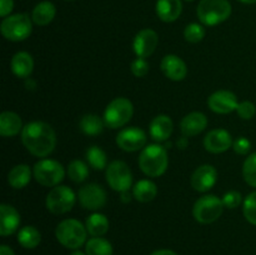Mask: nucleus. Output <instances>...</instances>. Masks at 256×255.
<instances>
[{
  "label": "nucleus",
  "instance_id": "f257e3e1",
  "mask_svg": "<svg viewBox=\"0 0 256 255\" xmlns=\"http://www.w3.org/2000/svg\"><path fill=\"white\" fill-rule=\"evenodd\" d=\"M22 142L30 154L45 158L52 154L56 145L54 129L44 122H32L22 128Z\"/></svg>",
  "mask_w": 256,
  "mask_h": 255
},
{
  "label": "nucleus",
  "instance_id": "f03ea898",
  "mask_svg": "<svg viewBox=\"0 0 256 255\" xmlns=\"http://www.w3.org/2000/svg\"><path fill=\"white\" fill-rule=\"evenodd\" d=\"M168 164H169V158H168L166 149L162 145H148L140 152L139 166L148 176H162L166 172Z\"/></svg>",
  "mask_w": 256,
  "mask_h": 255
},
{
  "label": "nucleus",
  "instance_id": "7ed1b4c3",
  "mask_svg": "<svg viewBox=\"0 0 256 255\" xmlns=\"http://www.w3.org/2000/svg\"><path fill=\"white\" fill-rule=\"evenodd\" d=\"M86 226L76 219H65L60 222L55 230V236L62 246L68 249L78 250L86 242Z\"/></svg>",
  "mask_w": 256,
  "mask_h": 255
},
{
  "label": "nucleus",
  "instance_id": "20e7f679",
  "mask_svg": "<svg viewBox=\"0 0 256 255\" xmlns=\"http://www.w3.org/2000/svg\"><path fill=\"white\" fill-rule=\"evenodd\" d=\"M198 18L206 26H215L232 15V5L228 0H202L196 9Z\"/></svg>",
  "mask_w": 256,
  "mask_h": 255
},
{
  "label": "nucleus",
  "instance_id": "39448f33",
  "mask_svg": "<svg viewBox=\"0 0 256 255\" xmlns=\"http://www.w3.org/2000/svg\"><path fill=\"white\" fill-rule=\"evenodd\" d=\"M134 114L132 102L126 98H116L108 105L104 112V122L108 128L119 129L130 122Z\"/></svg>",
  "mask_w": 256,
  "mask_h": 255
},
{
  "label": "nucleus",
  "instance_id": "423d86ee",
  "mask_svg": "<svg viewBox=\"0 0 256 255\" xmlns=\"http://www.w3.org/2000/svg\"><path fill=\"white\" fill-rule=\"evenodd\" d=\"M2 34L10 42H22L32 34V20L28 14H14L6 16L2 22Z\"/></svg>",
  "mask_w": 256,
  "mask_h": 255
},
{
  "label": "nucleus",
  "instance_id": "0eeeda50",
  "mask_svg": "<svg viewBox=\"0 0 256 255\" xmlns=\"http://www.w3.org/2000/svg\"><path fill=\"white\" fill-rule=\"evenodd\" d=\"M224 210L222 200L216 195H205L196 200L192 208V215L200 224H212L219 219Z\"/></svg>",
  "mask_w": 256,
  "mask_h": 255
},
{
  "label": "nucleus",
  "instance_id": "6e6552de",
  "mask_svg": "<svg viewBox=\"0 0 256 255\" xmlns=\"http://www.w3.org/2000/svg\"><path fill=\"white\" fill-rule=\"evenodd\" d=\"M35 180L44 186H58L65 176L62 165L56 160L42 159L34 165L32 169Z\"/></svg>",
  "mask_w": 256,
  "mask_h": 255
},
{
  "label": "nucleus",
  "instance_id": "1a4fd4ad",
  "mask_svg": "<svg viewBox=\"0 0 256 255\" xmlns=\"http://www.w3.org/2000/svg\"><path fill=\"white\" fill-rule=\"evenodd\" d=\"M75 199L76 196L70 188L65 185H58L49 192L45 204L50 212L59 215L70 212L74 206Z\"/></svg>",
  "mask_w": 256,
  "mask_h": 255
},
{
  "label": "nucleus",
  "instance_id": "9d476101",
  "mask_svg": "<svg viewBox=\"0 0 256 255\" xmlns=\"http://www.w3.org/2000/svg\"><path fill=\"white\" fill-rule=\"evenodd\" d=\"M106 182L115 192H129L132 184V174L122 160H114L106 168Z\"/></svg>",
  "mask_w": 256,
  "mask_h": 255
},
{
  "label": "nucleus",
  "instance_id": "9b49d317",
  "mask_svg": "<svg viewBox=\"0 0 256 255\" xmlns=\"http://www.w3.org/2000/svg\"><path fill=\"white\" fill-rule=\"evenodd\" d=\"M78 198L82 206L88 210H99L106 204V192L95 182L80 188Z\"/></svg>",
  "mask_w": 256,
  "mask_h": 255
},
{
  "label": "nucleus",
  "instance_id": "f8f14e48",
  "mask_svg": "<svg viewBox=\"0 0 256 255\" xmlns=\"http://www.w3.org/2000/svg\"><path fill=\"white\" fill-rule=\"evenodd\" d=\"M116 144L124 152H138L144 149L146 144V134L139 128H126L116 135Z\"/></svg>",
  "mask_w": 256,
  "mask_h": 255
},
{
  "label": "nucleus",
  "instance_id": "ddd939ff",
  "mask_svg": "<svg viewBox=\"0 0 256 255\" xmlns=\"http://www.w3.org/2000/svg\"><path fill=\"white\" fill-rule=\"evenodd\" d=\"M158 42H159V36H158L156 32H154L152 29L140 30L136 36L134 38L132 49L138 58L145 59L155 52Z\"/></svg>",
  "mask_w": 256,
  "mask_h": 255
},
{
  "label": "nucleus",
  "instance_id": "4468645a",
  "mask_svg": "<svg viewBox=\"0 0 256 255\" xmlns=\"http://www.w3.org/2000/svg\"><path fill=\"white\" fill-rule=\"evenodd\" d=\"M208 105L210 110H212L216 114H229V112L236 110L238 98L234 92L229 90H219L212 94L208 99Z\"/></svg>",
  "mask_w": 256,
  "mask_h": 255
},
{
  "label": "nucleus",
  "instance_id": "2eb2a0df",
  "mask_svg": "<svg viewBox=\"0 0 256 255\" xmlns=\"http://www.w3.org/2000/svg\"><path fill=\"white\" fill-rule=\"evenodd\" d=\"M232 138L225 129L210 130L204 138V148L212 154H220L232 146Z\"/></svg>",
  "mask_w": 256,
  "mask_h": 255
},
{
  "label": "nucleus",
  "instance_id": "dca6fc26",
  "mask_svg": "<svg viewBox=\"0 0 256 255\" xmlns=\"http://www.w3.org/2000/svg\"><path fill=\"white\" fill-rule=\"evenodd\" d=\"M218 179V172L212 165H202L194 172L190 182L194 190L200 192H205L212 189Z\"/></svg>",
  "mask_w": 256,
  "mask_h": 255
},
{
  "label": "nucleus",
  "instance_id": "f3484780",
  "mask_svg": "<svg viewBox=\"0 0 256 255\" xmlns=\"http://www.w3.org/2000/svg\"><path fill=\"white\" fill-rule=\"evenodd\" d=\"M160 68H162L165 76L169 78L170 80H174V82H180V80L185 79L188 74V68L184 60L172 54L162 58Z\"/></svg>",
  "mask_w": 256,
  "mask_h": 255
},
{
  "label": "nucleus",
  "instance_id": "a211bd4d",
  "mask_svg": "<svg viewBox=\"0 0 256 255\" xmlns=\"http://www.w3.org/2000/svg\"><path fill=\"white\" fill-rule=\"evenodd\" d=\"M208 126V118L202 112H192L190 114L185 115L180 122V130L182 135L188 138L199 135L200 132H204L205 128Z\"/></svg>",
  "mask_w": 256,
  "mask_h": 255
},
{
  "label": "nucleus",
  "instance_id": "6ab92c4d",
  "mask_svg": "<svg viewBox=\"0 0 256 255\" xmlns=\"http://www.w3.org/2000/svg\"><path fill=\"white\" fill-rule=\"evenodd\" d=\"M20 224V214L14 206L2 204L0 206V235L8 236L16 232Z\"/></svg>",
  "mask_w": 256,
  "mask_h": 255
},
{
  "label": "nucleus",
  "instance_id": "aec40b11",
  "mask_svg": "<svg viewBox=\"0 0 256 255\" xmlns=\"http://www.w3.org/2000/svg\"><path fill=\"white\" fill-rule=\"evenodd\" d=\"M150 135L155 142H166L172 132V122L168 115H158L150 122Z\"/></svg>",
  "mask_w": 256,
  "mask_h": 255
},
{
  "label": "nucleus",
  "instance_id": "412c9836",
  "mask_svg": "<svg viewBox=\"0 0 256 255\" xmlns=\"http://www.w3.org/2000/svg\"><path fill=\"white\" fill-rule=\"evenodd\" d=\"M10 68L14 75L22 79H28L32 75L34 69V60L32 56L26 52H19L12 56Z\"/></svg>",
  "mask_w": 256,
  "mask_h": 255
},
{
  "label": "nucleus",
  "instance_id": "4be33fe9",
  "mask_svg": "<svg viewBox=\"0 0 256 255\" xmlns=\"http://www.w3.org/2000/svg\"><path fill=\"white\" fill-rule=\"evenodd\" d=\"M182 12V4L180 0H158L156 14L160 20L165 22H172L180 16Z\"/></svg>",
  "mask_w": 256,
  "mask_h": 255
},
{
  "label": "nucleus",
  "instance_id": "5701e85b",
  "mask_svg": "<svg viewBox=\"0 0 256 255\" xmlns=\"http://www.w3.org/2000/svg\"><path fill=\"white\" fill-rule=\"evenodd\" d=\"M22 122L19 115L12 112H4L0 115V135L4 138L15 136L22 132Z\"/></svg>",
  "mask_w": 256,
  "mask_h": 255
},
{
  "label": "nucleus",
  "instance_id": "b1692460",
  "mask_svg": "<svg viewBox=\"0 0 256 255\" xmlns=\"http://www.w3.org/2000/svg\"><path fill=\"white\" fill-rule=\"evenodd\" d=\"M55 14H56V9H55L52 2H42L32 10V19L36 25L45 26V25L50 24L54 20Z\"/></svg>",
  "mask_w": 256,
  "mask_h": 255
},
{
  "label": "nucleus",
  "instance_id": "393cba45",
  "mask_svg": "<svg viewBox=\"0 0 256 255\" xmlns=\"http://www.w3.org/2000/svg\"><path fill=\"white\" fill-rule=\"evenodd\" d=\"M32 178V170L28 165L20 164L12 168L8 175V182L14 189H22L26 186Z\"/></svg>",
  "mask_w": 256,
  "mask_h": 255
},
{
  "label": "nucleus",
  "instance_id": "a878e982",
  "mask_svg": "<svg viewBox=\"0 0 256 255\" xmlns=\"http://www.w3.org/2000/svg\"><path fill=\"white\" fill-rule=\"evenodd\" d=\"M86 226L88 232H89L92 236L94 238H102V235H105L109 230V220L105 216L104 214H100V212H94V214L90 215L86 219Z\"/></svg>",
  "mask_w": 256,
  "mask_h": 255
},
{
  "label": "nucleus",
  "instance_id": "bb28decb",
  "mask_svg": "<svg viewBox=\"0 0 256 255\" xmlns=\"http://www.w3.org/2000/svg\"><path fill=\"white\" fill-rule=\"evenodd\" d=\"M158 195V188L150 180H140L132 188V196L140 202H149Z\"/></svg>",
  "mask_w": 256,
  "mask_h": 255
},
{
  "label": "nucleus",
  "instance_id": "cd10ccee",
  "mask_svg": "<svg viewBox=\"0 0 256 255\" xmlns=\"http://www.w3.org/2000/svg\"><path fill=\"white\" fill-rule=\"evenodd\" d=\"M18 242L25 249H34L42 242V234L34 226H24L18 232Z\"/></svg>",
  "mask_w": 256,
  "mask_h": 255
},
{
  "label": "nucleus",
  "instance_id": "c85d7f7f",
  "mask_svg": "<svg viewBox=\"0 0 256 255\" xmlns=\"http://www.w3.org/2000/svg\"><path fill=\"white\" fill-rule=\"evenodd\" d=\"M104 120L95 114H86L80 120V129L84 134L89 136H95L99 135L104 129Z\"/></svg>",
  "mask_w": 256,
  "mask_h": 255
},
{
  "label": "nucleus",
  "instance_id": "c756f323",
  "mask_svg": "<svg viewBox=\"0 0 256 255\" xmlns=\"http://www.w3.org/2000/svg\"><path fill=\"white\" fill-rule=\"evenodd\" d=\"M86 255H112V245L104 238H92L86 242Z\"/></svg>",
  "mask_w": 256,
  "mask_h": 255
},
{
  "label": "nucleus",
  "instance_id": "7c9ffc66",
  "mask_svg": "<svg viewBox=\"0 0 256 255\" xmlns=\"http://www.w3.org/2000/svg\"><path fill=\"white\" fill-rule=\"evenodd\" d=\"M86 160L95 170L108 168V156L104 150L99 146H92L86 150Z\"/></svg>",
  "mask_w": 256,
  "mask_h": 255
},
{
  "label": "nucleus",
  "instance_id": "2f4dec72",
  "mask_svg": "<svg viewBox=\"0 0 256 255\" xmlns=\"http://www.w3.org/2000/svg\"><path fill=\"white\" fill-rule=\"evenodd\" d=\"M68 175L74 182H82L89 175V168L82 160H72L68 166Z\"/></svg>",
  "mask_w": 256,
  "mask_h": 255
},
{
  "label": "nucleus",
  "instance_id": "473e14b6",
  "mask_svg": "<svg viewBox=\"0 0 256 255\" xmlns=\"http://www.w3.org/2000/svg\"><path fill=\"white\" fill-rule=\"evenodd\" d=\"M242 176L250 186L256 188V152L246 158L242 165Z\"/></svg>",
  "mask_w": 256,
  "mask_h": 255
},
{
  "label": "nucleus",
  "instance_id": "72a5a7b5",
  "mask_svg": "<svg viewBox=\"0 0 256 255\" xmlns=\"http://www.w3.org/2000/svg\"><path fill=\"white\" fill-rule=\"evenodd\" d=\"M205 36V29L202 28V25L198 24V22H192V24L188 25L184 30V38L186 42H192V44H196L200 42Z\"/></svg>",
  "mask_w": 256,
  "mask_h": 255
},
{
  "label": "nucleus",
  "instance_id": "f704fd0d",
  "mask_svg": "<svg viewBox=\"0 0 256 255\" xmlns=\"http://www.w3.org/2000/svg\"><path fill=\"white\" fill-rule=\"evenodd\" d=\"M244 216L250 224L256 225V192H250L244 200Z\"/></svg>",
  "mask_w": 256,
  "mask_h": 255
},
{
  "label": "nucleus",
  "instance_id": "c9c22d12",
  "mask_svg": "<svg viewBox=\"0 0 256 255\" xmlns=\"http://www.w3.org/2000/svg\"><path fill=\"white\" fill-rule=\"evenodd\" d=\"M236 112L242 119L250 120L252 118H254L256 112V108L252 102H248L246 100V102H239V105H238L236 108Z\"/></svg>",
  "mask_w": 256,
  "mask_h": 255
},
{
  "label": "nucleus",
  "instance_id": "e433bc0d",
  "mask_svg": "<svg viewBox=\"0 0 256 255\" xmlns=\"http://www.w3.org/2000/svg\"><path fill=\"white\" fill-rule=\"evenodd\" d=\"M222 200L225 208L235 209V208H238L240 204H242V196L239 192H236V190H232V192H226V194L222 196Z\"/></svg>",
  "mask_w": 256,
  "mask_h": 255
},
{
  "label": "nucleus",
  "instance_id": "4c0bfd02",
  "mask_svg": "<svg viewBox=\"0 0 256 255\" xmlns=\"http://www.w3.org/2000/svg\"><path fill=\"white\" fill-rule=\"evenodd\" d=\"M132 72L138 78H142L149 72V64L142 58H138L132 62Z\"/></svg>",
  "mask_w": 256,
  "mask_h": 255
},
{
  "label": "nucleus",
  "instance_id": "58836bf2",
  "mask_svg": "<svg viewBox=\"0 0 256 255\" xmlns=\"http://www.w3.org/2000/svg\"><path fill=\"white\" fill-rule=\"evenodd\" d=\"M232 149L236 154L239 155H246L249 154L250 149H252V142L244 136H240L232 142Z\"/></svg>",
  "mask_w": 256,
  "mask_h": 255
},
{
  "label": "nucleus",
  "instance_id": "ea45409f",
  "mask_svg": "<svg viewBox=\"0 0 256 255\" xmlns=\"http://www.w3.org/2000/svg\"><path fill=\"white\" fill-rule=\"evenodd\" d=\"M14 8L12 0H0V16L6 18Z\"/></svg>",
  "mask_w": 256,
  "mask_h": 255
},
{
  "label": "nucleus",
  "instance_id": "a19ab883",
  "mask_svg": "<svg viewBox=\"0 0 256 255\" xmlns=\"http://www.w3.org/2000/svg\"><path fill=\"white\" fill-rule=\"evenodd\" d=\"M188 144H189V140H188V136H184V135H182V138L178 139V142H176L178 148H179V149H182V150L186 149Z\"/></svg>",
  "mask_w": 256,
  "mask_h": 255
},
{
  "label": "nucleus",
  "instance_id": "79ce46f5",
  "mask_svg": "<svg viewBox=\"0 0 256 255\" xmlns=\"http://www.w3.org/2000/svg\"><path fill=\"white\" fill-rule=\"evenodd\" d=\"M152 255H178V254L175 252H172V250L160 249V250H156V252H152Z\"/></svg>",
  "mask_w": 256,
  "mask_h": 255
},
{
  "label": "nucleus",
  "instance_id": "37998d69",
  "mask_svg": "<svg viewBox=\"0 0 256 255\" xmlns=\"http://www.w3.org/2000/svg\"><path fill=\"white\" fill-rule=\"evenodd\" d=\"M0 255H14V252L6 245H2L0 246Z\"/></svg>",
  "mask_w": 256,
  "mask_h": 255
},
{
  "label": "nucleus",
  "instance_id": "c03bdc74",
  "mask_svg": "<svg viewBox=\"0 0 256 255\" xmlns=\"http://www.w3.org/2000/svg\"><path fill=\"white\" fill-rule=\"evenodd\" d=\"M120 195H122L120 199H122V202H125V204H126V202H130V200H132V196H130L129 192H120Z\"/></svg>",
  "mask_w": 256,
  "mask_h": 255
},
{
  "label": "nucleus",
  "instance_id": "a18cd8bd",
  "mask_svg": "<svg viewBox=\"0 0 256 255\" xmlns=\"http://www.w3.org/2000/svg\"><path fill=\"white\" fill-rule=\"evenodd\" d=\"M25 86L28 88V89H34V88H36V82H34V80H32V79H28L26 80V82H25Z\"/></svg>",
  "mask_w": 256,
  "mask_h": 255
},
{
  "label": "nucleus",
  "instance_id": "49530a36",
  "mask_svg": "<svg viewBox=\"0 0 256 255\" xmlns=\"http://www.w3.org/2000/svg\"><path fill=\"white\" fill-rule=\"evenodd\" d=\"M239 2H244V4H255L256 0H239Z\"/></svg>",
  "mask_w": 256,
  "mask_h": 255
},
{
  "label": "nucleus",
  "instance_id": "de8ad7c7",
  "mask_svg": "<svg viewBox=\"0 0 256 255\" xmlns=\"http://www.w3.org/2000/svg\"><path fill=\"white\" fill-rule=\"evenodd\" d=\"M70 255H86V254L82 252H80V250H74V252H72Z\"/></svg>",
  "mask_w": 256,
  "mask_h": 255
},
{
  "label": "nucleus",
  "instance_id": "09e8293b",
  "mask_svg": "<svg viewBox=\"0 0 256 255\" xmlns=\"http://www.w3.org/2000/svg\"><path fill=\"white\" fill-rule=\"evenodd\" d=\"M186 2H192V0H186Z\"/></svg>",
  "mask_w": 256,
  "mask_h": 255
}]
</instances>
